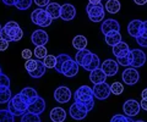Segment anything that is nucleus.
Returning <instances> with one entry per match:
<instances>
[{
    "label": "nucleus",
    "instance_id": "1",
    "mask_svg": "<svg viewBox=\"0 0 147 122\" xmlns=\"http://www.w3.org/2000/svg\"><path fill=\"white\" fill-rule=\"evenodd\" d=\"M22 37H24V31L15 21H9L0 31V38L7 42H20Z\"/></svg>",
    "mask_w": 147,
    "mask_h": 122
},
{
    "label": "nucleus",
    "instance_id": "2",
    "mask_svg": "<svg viewBox=\"0 0 147 122\" xmlns=\"http://www.w3.org/2000/svg\"><path fill=\"white\" fill-rule=\"evenodd\" d=\"M93 89L88 85H81L75 92V101L81 103L87 107V110L91 111L94 106V100H93Z\"/></svg>",
    "mask_w": 147,
    "mask_h": 122
},
{
    "label": "nucleus",
    "instance_id": "3",
    "mask_svg": "<svg viewBox=\"0 0 147 122\" xmlns=\"http://www.w3.org/2000/svg\"><path fill=\"white\" fill-rule=\"evenodd\" d=\"M27 107H28V103L25 100V98L21 95L20 93L16 94L15 97L10 99L7 103V110L11 112L13 116H22L27 112Z\"/></svg>",
    "mask_w": 147,
    "mask_h": 122
},
{
    "label": "nucleus",
    "instance_id": "4",
    "mask_svg": "<svg viewBox=\"0 0 147 122\" xmlns=\"http://www.w3.org/2000/svg\"><path fill=\"white\" fill-rule=\"evenodd\" d=\"M31 21L34 25L39 26V27H48L52 25L53 19L49 16V13L42 7H38L36 10L32 11L31 13Z\"/></svg>",
    "mask_w": 147,
    "mask_h": 122
},
{
    "label": "nucleus",
    "instance_id": "5",
    "mask_svg": "<svg viewBox=\"0 0 147 122\" xmlns=\"http://www.w3.org/2000/svg\"><path fill=\"white\" fill-rule=\"evenodd\" d=\"M86 12L92 22H102L104 20V7L102 4H90L86 6Z\"/></svg>",
    "mask_w": 147,
    "mask_h": 122
},
{
    "label": "nucleus",
    "instance_id": "6",
    "mask_svg": "<svg viewBox=\"0 0 147 122\" xmlns=\"http://www.w3.org/2000/svg\"><path fill=\"white\" fill-rule=\"evenodd\" d=\"M129 56H130V66L137 69L145 65L146 62V54L140 50V49H132L129 51Z\"/></svg>",
    "mask_w": 147,
    "mask_h": 122
},
{
    "label": "nucleus",
    "instance_id": "7",
    "mask_svg": "<svg viewBox=\"0 0 147 122\" xmlns=\"http://www.w3.org/2000/svg\"><path fill=\"white\" fill-rule=\"evenodd\" d=\"M69 112H70V116L72 117L74 120L80 121V120H84L85 117L87 116V114H88V110H87V107L84 105V104L75 101L70 106Z\"/></svg>",
    "mask_w": 147,
    "mask_h": 122
},
{
    "label": "nucleus",
    "instance_id": "8",
    "mask_svg": "<svg viewBox=\"0 0 147 122\" xmlns=\"http://www.w3.org/2000/svg\"><path fill=\"white\" fill-rule=\"evenodd\" d=\"M93 95L94 98L99 99V100H105L110 95V85L107 82L98 83L93 85Z\"/></svg>",
    "mask_w": 147,
    "mask_h": 122
},
{
    "label": "nucleus",
    "instance_id": "9",
    "mask_svg": "<svg viewBox=\"0 0 147 122\" xmlns=\"http://www.w3.org/2000/svg\"><path fill=\"white\" fill-rule=\"evenodd\" d=\"M140 109H141L140 103H137L135 99H129L123 105V111L127 117H134L136 115H139Z\"/></svg>",
    "mask_w": 147,
    "mask_h": 122
},
{
    "label": "nucleus",
    "instance_id": "10",
    "mask_svg": "<svg viewBox=\"0 0 147 122\" xmlns=\"http://www.w3.org/2000/svg\"><path fill=\"white\" fill-rule=\"evenodd\" d=\"M121 79L124 81V83L125 84L132 85V84H136L137 82H139L140 75H139V72L136 71V69H134V67H127L126 70L123 71Z\"/></svg>",
    "mask_w": 147,
    "mask_h": 122
},
{
    "label": "nucleus",
    "instance_id": "11",
    "mask_svg": "<svg viewBox=\"0 0 147 122\" xmlns=\"http://www.w3.org/2000/svg\"><path fill=\"white\" fill-rule=\"evenodd\" d=\"M60 73H63L65 77H74L79 73V64L70 57L67 61L64 62Z\"/></svg>",
    "mask_w": 147,
    "mask_h": 122
},
{
    "label": "nucleus",
    "instance_id": "12",
    "mask_svg": "<svg viewBox=\"0 0 147 122\" xmlns=\"http://www.w3.org/2000/svg\"><path fill=\"white\" fill-rule=\"evenodd\" d=\"M99 69L104 72L107 77H113V76H115L118 73L119 65L115 60H113V59H107L105 61L102 62V65H100Z\"/></svg>",
    "mask_w": 147,
    "mask_h": 122
},
{
    "label": "nucleus",
    "instance_id": "13",
    "mask_svg": "<svg viewBox=\"0 0 147 122\" xmlns=\"http://www.w3.org/2000/svg\"><path fill=\"white\" fill-rule=\"evenodd\" d=\"M54 99L60 104H65L71 99V90L69 87L61 85L54 90Z\"/></svg>",
    "mask_w": 147,
    "mask_h": 122
},
{
    "label": "nucleus",
    "instance_id": "14",
    "mask_svg": "<svg viewBox=\"0 0 147 122\" xmlns=\"http://www.w3.org/2000/svg\"><path fill=\"white\" fill-rule=\"evenodd\" d=\"M44 110H45V101L40 97H37L27 107V112L36 114V115H40L42 112H44Z\"/></svg>",
    "mask_w": 147,
    "mask_h": 122
},
{
    "label": "nucleus",
    "instance_id": "15",
    "mask_svg": "<svg viewBox=\"0 0 147 122\" xmlns=\"http://www.w3.org/2000/svg\"><path fill=\"white\" fill-rule=\"evenodd\" d=\"M48 40H49L48 33L45 32L44 29H37L31 35V42L33 43L36 47H39V45H45L48 43Z\"/></svg>",
    "mask_w": 147,
    "mask_h": 122
},
{
    "label": "nucleus",
    "instance_id": "16",
    "mask_svg": "<svg viewBox=\"0 0 147 122\" xmlns=\"http://www.w3.org/2000/svg\"><path fill=\"white\" fill-rule=\"evenodd\" d=\"M76 16V9L72 6L71 4H64L61 5V11H60V19L64 21H71L75 19Z\"/></svg>",
    "mask_w": 147,
    "mask_h": 122
},
{
    "label": "nucleus",
    "instance_id": "17",
    "mask_svg": "<svg viewBox=\"0 0 147 122\" xmlns=\"http://www.w3.org/2000/svg\"><path fill=\"white\" fill-rule=\"evenodd\" d=\"M100 29H102V33L105 35L109 32H119V31H120V25H119V22L117 20L108 19V20L103 21Z\"/></svg>",
    "mask_w": 147,
    "mask_h": 122
},
{
    "label": "nucleus",
    "instance_id": "18",
    "mask_svg": "<svg viewBox=\"0 0 147 122\" xmlns=\"http://www.w3.org/2000/svg\"><path fill=\"white\" fill-rule=\"evenodd\" d=\"M50 120L53 122H64L66 119V111L63 109V107H54V109L50 110Z\"/></svg>",
    "mask_w": 147,
    "mask_h": 122
},
{
    "label": "nucleus",
    "instance_id": "19",
    "mask_svg": "<svg viewBox=\"0 0 147 122\" xmlns=\"http://www.w3.org/2000/svg\"><path fill=\"white\" fill-rule=\"evenodd\" d=\"M45 11L49 13V16L52 17L53 20L60 19V11H61V5L58 3H49L47 6H45Z\"/></svg>",
    "mask_w": 147,
    "mask_h": 122
},
{
    "label": "nucleus",
    "instance_id": "20",
    "mask_svg": "<svg viewBox=\"0 0 147 122\" xmlns=\"http://www.w3.org/2000/svg\"><path fill=\"white\" fill-rule=\"evenodd\" d=\"M129 51H130V48H129V45L125 42H120L113 47V54L115 57L126 56L129 54Z\"/></svg>",
    "mask_w": 147,
    "mask_h": 122
},
{
    "label": "nucleus",
    "instance_id": "21",
    "mask_svg": "<svg viewBox=\"0 0 147 122\" xmlns=\"http://www.w3.org/2000/svg\"><path fill=\"white\" fill-rule=\"evenodd\" d=\"M90 81L93 84L103 83L107 81V76H105V73L100 69H97V70H93L90 72Z\"/></svg>",
    "mask_w": 147,
    "mask_h": 122
},
{
    "label": "nucleus",
    "instance_id": "22",
    "mask_svg": "<svg viewBox=\"0 0 147 122\" xmlns=\"http://www.w3.org/2000/svg\"><path fill=\"white\" fill-rule=\"evenodd\" d=\"M20 94L25 98V100L28 103V105L34 100L37 97H39L38 93H37V90H36L34 88H32V87H26V88H24V89H22L21 92H20Z\"/></svg>",
    "mask_w": 147,
    "mask_h": 122
},
{
    "label": "nucleus",
    "instance_id": "23",
    "mask_svg": "<svg viewBox=\"0 0 147 122\" xmlns=\"http://www.w3.org/2000/svg\"><path fill=\"white\" fill-rule=\"evenodd\" d=\"M141 25H142V21L141 20H132L130 23L127 26V32L131 37H139L140 34V29H141Z\"/></svg>",
    "mask_w": 147,
    "mask_h": 122
},
{
    "label": "nucleus",
    "instance_id": "24",
    "mask_svg": "<svg viewBox=\"0 0 147 122\" xmlns=\"http://www.w3.org/2000/svg\"><path fill=\"white\" fill-rule=\"evenodd\" d=\"M121 42V34L120 32H109L105 34V43L110 47H114V45H117L118 43Z\"/></svg>",
    "mask_w": 147,
    "mask_h": 122
},
{
    "label": "nucleus",
    "instance_id": "25",
    "mask_svg": "<svg viewBox=\"0 0 147 122\" xmlns=\"http://www.w3.org/2000/svg\"><path fill=\"white\" fill-rule=\"evenodd\" d=\"M72 45L77 50H84L87 47V38L81 34L76 35V37H74V39H72Z\"/></svg>",
    "mask_w": 147,
    "mask_h": 122
},
{
    "label": "nucleus",
    "instance_id": "26",
    "mask_svg": "<svg viewBox=\"0 0 147 122\" xmlns=\"http://www.w3.org/2000/svg\"><path fill=\"white\" fill-rule=\"evenodd\" d=\"M120 1L119 0H108L107 4H105V10L109 13H118L120 11Z\"/></svg>",
    "mask_w": 147,
    "mask_h": 122
},
{
    "label": "nucleus",
    "instance_id": "27",
    "mask_svg": "<svg viewBox=\"0 0 147 122\" xmlns=\"http://www.w3.org/2000/svg\"><path fill=\"white\" fill-rule=\"evenodd\" d=\"M12 98L10 87H0V104H6Z\"/></svg>",
    "mask_w": 147,
    "mask_h": 122
},
{
    "label": "nucleus",
    "instance_id": "28",
    "mask_svg": "<svg viewBox=\"0 0 147 122\" xmlns=\"http://www.w3.org/2000/svg\"><path fill=\"white\" fill-rule=\"evenodd\" d=\"M45 66H44V64L42 61H38V66H37V69L34 70V71H32V72H30V76L32 78H40V77H43L44 76V73H45Z\"/></svg>",
    "mask_w": 147,
    "mask_h": 122
},
{
    "label": "nucleus",
    "instance_id": "29",
    "mask_svg": "<svg viewBox=\"0 0 147 122\" xmlns=\"http://www.w3.org/2000/svg\"><path fill=\"white\" fill-rule=\"evenodd\" d=\"M69 59H70V56L67 55V54H60V55H58L57 56V64H55V71L59 72L60 73V71H61V67L64 65V62L67 61Z\"/></svg>",
    "mask_w": 147,
    "mask_h": 122
},
{
    "label": "nucleus",
    "instance_id": "30",
    "mask_svg": "<svg viewBox=\"0 0 147 122\" xmlns=\"http://www.w3.org/2000/svg\"><path fill=\"white\" fill-rule=\"evenodd\" d=\"M99 66H100L99 57H98V55L93 54V57H92V60L90 61V64L85 67V70H87V71H90V72H91V71H93V70L99 69Z\"/></svg>",
    "mask_w": 147,
    "mask_h": 122
},
{
    "label": "nucleus",
    "instance_id": "31",
    "mask_svg": "<svg viewBox=\"0 0 147 122\" xmlns=\"http://www.w3.org/2000/svg\"><path fill=\"white\" fill-rule=\"evenodd\" d=\"M0 122H15V116L7 109L0 110Z\"/></svg>",
    "mask_w": 147,
    "mask_h": 122
},
{
    "label": "nucleus",
    "instance_id": "32",
    "mask_svg": "<svg viewBox=\"0 0 147 122\" xmlns=\"http://www.w3.org/2000/svg\"><path fill=\"white\" fill-rule=\"evenodd\" d=\"M34 56L38 59V60H43V59L48 55V50L45 48V45H39V47L34 48Z\"/></svg>",
    "mask_w": 147,
    "mask_h": 122
},
{
    "label": "nucleus",
    "instance_id": "33",
    "mask_svg": "<svg viewBox=\"0 0 147 122\" xmlns=\"http://www.w3.org/2000/svg\"><path fill=\"white\" fill-rule=\"evenodd\" d=\"M32 3H33V0H16L15 3V7L18 9V10H28L31 7Z\"/></svg>",
    "mask_w": 147,
    "mask_h": 122
},
{
    "label": "nucleus",
    "instance_id": "34",
    "mask_svg": "<svg viewBox=\"0 0 147 122\" xmlns=\"http://www.w3.org/2000/svg\"><path fill=\"white\" fill-rule=\"evenodd\" d=\"M21 122H40V117L39 115L26 112L25 115L21 116Z\"/></svg>",
    "mask_w": 147,
    "mask_h": 122
},
{
    "label": "nucleus",
    "instance_id": "35",
    "mask_svg": "<svg viewBox=\"0 0 147 122\" xmlns=\"http://www.w3.org/2000/svg\"><path fill=\"white\" fill-rule=\"evenodd\" d=\"M43 64L45 66V69H54L55 64H57V56L54 55H47L43 59Z\"/></svg>",
    "mask_w": 147,
    "mask_h": 122
},
{
    "label": "nucleus",
    "instance_id": "36",
    "mask_svg": "<svg viewBox=\"0 0 147 122\" xmlns=\"http://www.w3.org/2000/svg\"><path fill=\"white\" fill-rule=\"evenodd\" d=\"M124 92V85L120 82H114L110 85V93H113L114 95H120Z\"/></svg>",
    "mask_w": 147,
    "mask_h": 122
},
{
    "label": "nucleus",
    "instance_id": "37",
    "mask_svg": "<svg viewBox=\"0 0 147 122\" xmlns=\"http://www.w3.org/2000/svg\"><path fill=\"white\" fill-rule=\"evenodd\" d=\"M38 61L39 60H34V59H30V60H27L26 61V64H25V69L26 71L28 72H32V71H34L37 69V66H38Z\"/></svg>",
    "mask_w": 147,
    "mask_h": 122
},
{
    "label": "nucleus",
    "instance_id": "38",
    "mask_svg": "<svg viewBox=\"0 0 147 122\" xmlns=\"http://www.w3.org/2000/svg\"><path fill=\"white\" fill-rule=\"evenodd\" d=\"M110 122H132V120H130V117H127L126 115H121V114H117L112 117Z\"/></svg>",
    "mask_w": 147,
    "mask_h": 122
},
{
    "label": "nucleus",
    "instance_id": "39",
    "mask_svg": "<svg viewBox=\"0 0 147 122\" xmlns=\"http://www.w3.org/2000/svg\"><path fill=\"white\" fill-rule=\"evenodd\" d=\"M117 62L118 65H121V66H130V56H129V54L126 56L117 57Z\"/></svg>",
    "mask_w": 147,
    "mask_h": 122
},
{
    "label": "nucleus",
    "instance_id": "40",
    "mask_svg": "<svg viewBox=\"0 0 147 122\" xmlns=\"http://www.w3.org/2000/svg\"><path fill=\"white\" fill-rule=\"evenodd\" d=\"M0 87H10V78L6 75H0Z\"/></svg>",
    "mask_w": 147,
    "mask_h": 122
},
{
    "label": "nucleus",
    "instance_id": "41",
    "mask_svg": "<svg viewBox=\"0 0 147 122\" xmlns=\"http://www.w3.org/2000/svg\"><path fill=\"white\" fill-rule=\"evenodd\" d=\"M139 37H141V38H146V39H147V21H142V25H141V29H140ZM136 38H137V37H136Z\"/></svg>",
    "mask_w": 147,
    "mask_h": 122
},
{
    "label": "nucleus",
    "instance_id": "42",
    "mask_svg": "<svg viewBox=\"0 0 147 122\" xmlns=\"http://www.w3.org/2000/svg\"><path fill=\"white\" fill-rule=\"evenodd\" d=\"M92 57H93V53H92V51H88V54H87V55L85 56L84 61H82V64H81V66L84 67V69H85V67H86L87 65L90 64V61L92 60Z\"/></svg>",
    "mask_w": 147,
    "mask_h": 122
},
{
    "label": "nucleus",
    "instance_id": "43",
    "mask_svg": "<svg viewBox=\"0 0 147 122\" xmlns=\"http://www.w3.org/2000/svg\"><path fill=\"white\" fill-rule=\"evenodd\" d=\"M32 55H33V51L30 50V49H24L21 53V56L25 59V60H30V59H32Z\"/></svg>",
    "mask_w": 147,
    "mask_h": 122
},
{
    "label": "nucleus",
    "instance_id": "44",
    "mask_svg": "<svg viewBox=\"0 0 147 122\" xmlns=\"http://www.w3.org/2000/svg\"><path fill=\"white\" fill-rule=\"evenodd\" d=\"M9 43L10 42H7V40L0 38V51H5L6 49L9 48Z\"/></svg>",
    "mask_w": 147,
    "mask_h": 122
},
{
    "label": "nucleus",
    "instance_id": "45",
    "mask_svg": "<svg viewBox=\"0 0 147 122\" xmlns=\"http://www.w3.org/2000/svg\"><path fill=\"white\" fill-rule=\"evenodd\" d=\"M50 3V0H34V4L36 5H38L39 7H44V6H47L48 4Z\"/></svg>",
    "mask_w": 147,
    "mask_h": 122
},
{
    "label": "nucleus",
    "instance_id": "46",
    "mask_svg": "<svg viewBox=\"0 0 147 122\" xmlns=\"http://www.w3.org/2000/svg\"><path fill=\"white\" fill-rule=\"evenodd\" d=\"M136 42H137V44H139V45H141V47L147 48V39H146V38L137 37V38H136Z\"/></svg>",
    "mask_w": 147,
    "mask_h": 122
},
{
    "label": "nucleus",
    "instance_id": "47",
    "mask_svg": "<svg viewBox=\"0 0 147 122\" xmlns=\"http://www.w3.org/2000/svg\"><path fill=\"white\" fill-rule=\"evenodd\" d=\"M1 1L5 4L6 6H15V3L16 0H1Z\"/></svg>",
    "mask_w": 147,
    "mask_h": 122
},
{
    "label": "nucleus",
    "instance_id": "48",
    "mask_svg": "<svg viewBox=\"0 0 147 122\" xmlns=\"http://www.w3.org/2000/svg\"><path fill=\"white\" fill-rule=\"evenodd\" d=\"M140 106L142 107V110L147 111V99H142L141 103H140Z\"/></svg>",
    "mask_w": 147,
    "mask_h": 122
},
{
    "label": "nucleus",
    "instance_id": "49",
    "mask_svg": "<svg viewBox=\"0 0 147 122\" xmlns=\"http://www.w3.org/2000/svg\"><path fill=\"white\" fill-rule=\"evenodd\" d=\"M134 3L136 4V5H145V4L147 3V0H134Z\"/></svg>",
    "mask_w": 147,
    "mask_h": 122
},
{
    "label": "nucleus",
    "instance_id": "50",
    "mask_svg": "<svg viewBox=\"0 0 147 122\" xmlns=\"http://www.w3.org/2000/svg\"><path fill=\"white\" fill-rule=\"evenodd\" d=\"M141 98H142V99H147V88H145L144 90H142V93H141Z\"/></svg>",
    "mask_w": 147,
    "mask_h": 122
},
{
    "label": "nucleus",
    "instance_id": "51",
    "mask_svg": "<svg viewBox=\"0 0 147 122\" xmlns=\"http://www.w3.org/2000/svg\"><path fill=\"white\" fill-rule=\"evenodd\" d=\"M88 3L90 4H99L100 0H88Z\"/></svg>",
    "mask_w": 147,
    "mask_h": 122
},
{
    "label": "nucleus",
    "instance_id": "52",
    "mask_svg": "<svg viewBox=\"0 0 147 122\" xmlns=\"http://www.w3.org/2000/svg\"><path fill=\"white\" fill-rule=\"evenodd\" d=\"M132 122H145V121H142V120H137V121H132Z\"/></svg>",
    "mask_w": 147,
    "mask_h": 122
},
{
    "label": "nucleus",
    "instance_id": "53",
    "mask_svg": "<svg viewBox=\"0 0 147 122\" xmlns=\"http://www.w3.org/2000/svg\"><path fill=\"white\" fill-rule=\"evenodd\" d=\"M3 73V71H1V67H0V75H1Z\"/></svg>",
    "mask_w": 147,
    "mask_h": 122
},
{
    "label": "nucleus",
    "instance_id": "54",
    "mask_svg": "<svg viewBox=\"0 0 147 122\" xmlns=\"http://www.w3.org/2000/svg\"><path fill=\"white\" fill-rule=\"evenodd\" d=\"M1 28H3V27H1V25H0V31H1Z\"/></svg>",
    "mask_w": 147,
    "mask_h": 122
},
{
    "label": "nucleus",
    "instance_id": "55",
    "mask_svg": "<svg viewBox=\"0 0 147 122\" xmlns=\"http://www.w3.org/2000/svg\"><path fill=\"white\" fill-rule=\"evenodd\" d=\"M107 1H108V0H107Z\"/></svg>",
    "mask_w": 147,
    "mask_h": 122
}]
</instances>
